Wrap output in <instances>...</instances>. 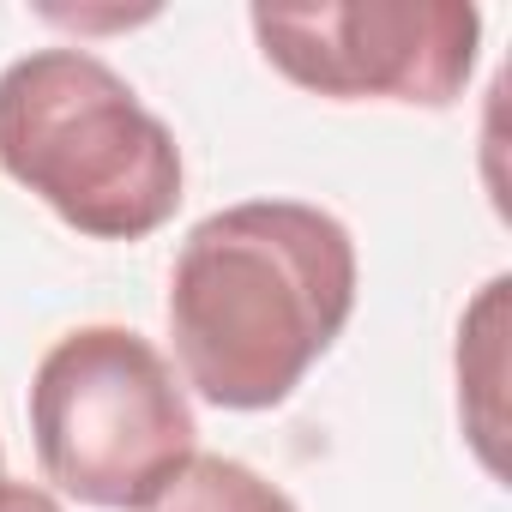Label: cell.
Segmentation results:
<instances>
[{"instance_id": "cell-4", "label": "cell", "mask_w": 512, "mask_h": 512, "mask_svg": "<svg viewBox=\"0 0 512 512\" xmlns=\"http://www.w3.org/2000/svg\"><path fill=\"white\" fill-rule=\"evenodd\" d=\"M266 61L320 97L452 109L476 73L482 13L464 0H320V7H253Z\"/></svg>"}, {"instance_id": "cell-5", "label": "cell", "mask_w": 512, "mask_h": 512, "mask_svg": "<svg viewBox=\"0 0 512 512\" xmlns=\"http://www.w3.org/2000/svg\"><path fill=\"white\" fill-rule=\"evenodd\" d=\"M133 512H296L284 488H272L260 470L223 452H193L181 458Z\"/></svg>"}, {"instance_id": "cell-1", "label": "cell", "mask_w": 512, "mask_h": 512, "mask_svg": "<svg viewBox=\"0 0 512 512\" xmlns=\"http://www.w3.org/2000/svg\"><path fill=\"white\" fill-rule=\"evenodd\" d=\"M356 308V241L302 199H247L187 229L169 272V332L193 392L272 410L338 344Z\"/></svg>"}, {"instance_id": "cell-6", "label": "cell", "mask_w": 512, "mask_h": 512, "mask_svg": "<svg viewBox=\"0 0 512 512\" xmlns=\"http://www.w3.org/2000/svg\"><path fill=\"white\" fill-rule=\"evenodd\" d=\"M0 512H61V500L37 482H0Z\"/></svg>"}, {"instance_id": "cell-3", "label": "cell", "mask_w": 512, "mask_h": 512, "mask_svg": "<svg viewBox=\"0 0 512 512\" xmlns=\"http://www.w3.org/2000/svg\"><path fill=\"white\" fill-rule=\"evenodd\" d=\"M193 434V404L169 362L127 326H79L37 362V464L85 506L133 512L181 458H193Z\"/></svg>"}, {"instance_id": "cell-2", "label": "cell", "mask_w": 512, "mask_h": 512, "mask_svg": "<svg viewBox=\"0 0 512 512\" xmlns=\"http://www.w3.org/2000/svg\"><path fill=\"white\" fill-rule=\"evenodd\" d=\"M0 169L97 241H139L181 205L175 133L91 49H31L0 73Z\"/></svg>"}]
</instances>
